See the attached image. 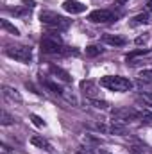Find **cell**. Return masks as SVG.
<instances>
[{
	"label": "cell",
	"mask_w": 152,
	"mask_h": 154,
	"mask_svg": "<svg viewBox=\"0 0 152 154\" xmlns=\"http://www.w3.org/2000/svg\"><path fill=\"white\" fill-rule=\"evenodd\" d=\"M41 52L43 54H50V56H68V54H77V50H72L68 47L63 45V41L59 36L47 34L45 38L41 39Z\"/></svg>",
	"instance_id": "obj_1"
},
{
	"label": "cell",
	"mask_w": 152,
	"mask_h": 154,
	"mask_svg": "<svg viewBox=\"0 0 152 154\" xmlns=\"http://www.w3.org/2000/svg\"><path fill=\"white\" fill-rule=\"evenodd\" d=\"M39 22L45 27L52 29V31H63V29H68V25H70L68 18H65V16H61L54 11H43L39 14Z\"/></svg>",
	"instance_id": "obj_2"
},
{
	"label": "cell",
	"mask_w": 152,
	"mask_h": 154,
	"mask_svg": "<svg viewBox=\"0 0 152 154\" xmlns=\"http://www.w3.org/2000/svg\"><path fill=\"white\" fill-rule=\"evenodd\" d=\"M100 86H104L106 90L122 93V91H129L132 88V82L127 77H122V75H106L100 79Z\"/></svg>",
	"instance_id": "obj_3"
},
{
	"label": "cell",
	"mask_w": 152,
	"mask_h": 154,
	"mask_svg": "<svg viewBox=\"0 0 152 154\" xmlns=\"http://www.w3.org/2000/svg\"><path fill=\"white\" fill-rule=\"evenodd\" d=\"M5 56H9L11 59L14 61H20V63H31L32 61V52L29 47H23V45H14V47H7L5 48Z\"/></svg>",
	"instance_id": "obj_4"
},
{
	"label": "cell",
	"mask_w": 152,
	"mask_h": 154,
	"mask_svg": "<svg viewBox=\"0 0 152 154\" xmlns=\"http://www.w3.org/2000/svg\"><path fill=\"white\" fill-rule=\"evenodd\" d=\"M116 18H120V13H114L111 9H95L88 14V20L93 23H108L114 22Z\"/></svg>",
	"instance_id": "obj_5"
},
{
	"label": "cell",
	"mask_w": 152,
	"mask_h": 154,
	"mask_svg": "<svg viewBox=\"0 0 152 154\" xmlns=\"http://www.w3.org/2000/svg\"><path fill=\"white\" fill-rule=\"evenodd\" d=\"M95 125H97L99 131L108 133V134H116V136L127 134V127L123 125V122H118V120H111V122H97Z\"/></svg>",
	"instance_id": "obj_6"
},
{
	"label": "cell",
	"mask_w": 152,
	"mask_h": 154,
	"mask_svg": "<svg viewBox=\"0 0 152 154\" xmlns=\"http://www.w3.org/2000/svg\"><path fill=\"white\" fill-rule=\"evenodd\" d=\"M138 113L140 111H136L132 108H114V109H111V116L114 120H118V122L134 120V118H138Z\"/></svg>",
	"instance_id": "obj_7"
},
{
	"label": "cell",
	"mask_w": 152,
	"mask_h": 154,
	"mask_svg": "<svg viewBox=\"0 0 152 154\" xmlns=\"http://www.w3.org/2000/svg\"><path fill=\"white\" fill-rule=\"evenodd\" d=\"M63 9L70 14H81L86 11V5L82 2H77V0H65L63 2Z\"/></svg>",
	"instance_id": "obj_8"
},
{
	"label": "cell",
	"mask_w": 152,
	"mask_h": 154,
	"mask_svg": "<svg viewBox=\"0 0 152 154\" xmlns=\"http://www.w3.org/2000/svg\"><path fill=\"white\" fill-rule=\"evenodd\" d=\"M2 95H4L7 100H11V102H22L20 91H18L16 88H13V86H2Z\"/></svg>",
	"instance_id": "obj_9"
},
{
	"label": "cell",
	"mask_w": 152,
	"mask_h": 154,
	"mask_svg": "<svg viewBox=\"0 0 152 154\" xmlns=\"http://www.w3.org/2000/svg\"><path fill=\"white\" fill-rule=\"evenodd\" d=\"M81 90H82L84 95H88L90 99H97V95H99V88H97V84L91 82V81H82V82H81Z\"/></svg>",
	"instance_id": "obj_10"
},
{
	"label": "cell",
	"mask_w": 152,
	"mask_h": 154,
	"mask_svg": "<svg viewBox=\"0 0 152 154\" xmlns=\"http://www.w3.org/2000/svg\"><path fill=\"white\" fill-rule=\"evenodd\" d=\"M102 41L108 43V45H111V47H123L127 43V39L123 38V36H120V34H104Z\"/></svg>",
	"instance_id": "obj_11"
},
{
	"label": "cell",
	"mask_w": 152,
	"mask_h": 154,
	"mask_svg": "<svg viewBox=\"0 0 152 154\" xmlns=\"http://www.w3.org/2000/svg\"><path fill=\"white\" fill-rule=\"evenodd\" d=\"M50 72H52V75L56 77L57 81H63V82H72V75H70L66 70H63L61 66L50 65Z\"/></svg>",
	"instance_id": "obj_12"
},
{
	"label": "cell",
	"mask_w": 152,
	"mask_h": 154,
	"mask_svg": "<svg viewBox=\"0 0 152 154\" xmlns=\"http://www.w3.org/2000/svg\"><path fill=\"white\" fill-rule=\"evenodd\" d=\"M31 143L34 145V147H38L41 151H47V152H52V145L43 138V136H32L31 138Z\"/></svg>",
	"instance_id": "obj_13"
},
{
	"label": "cell",
	"mask_w": 152,
	"mask_h": 154,
	"mask_svg": "<svg viewBox=\"0 0 152 154\" xmlns=\"http://www.w3.org/2000/svg\"><path fill=\"white\" fill-rule=\"evenodd\" d=\"M141 23H145V25L150 23V14L149 13H141V14L132 18V25H141Z\"/></svg>",
	"instance_id": "obj_14"
},
{
	"label": "cell",
	"mask_w": 152,
	"mask_h": 154,
	"mask_svg": "<svg viewBox=\"0 0 152 154\" xmlns=\"http://www.w3.org/2000/svg\"><path fill=\"white\" fill-rule=\"evenodd\" d=\"M0 25H2V29H4V31L11 32L13 36H20V31H18V29H16V27H14L9 20H2V22H0Z\"/></svg>",
	"instance_id": "obj_15"
},
{
	"label": "cell",
	"mask_w": 152,
	"mask_h": 154,
	"mask_svg": "<svg viewBox=\"0 0 152 154\" xmlns=\"http://www.w3.org/2000/svg\"><path fill=\"white\" fill-rule=\"evenodd\" d=\"M102 50H104V48H100L99 45H88V47H86V56H88V57H95V56L102 54Z\"/></svg>",
	"instance_id": "obj_16"
},
{
	"label": "cell",
	"mask_w": 152,
	"mask_h": 154,
	"mask_svg": "<svg viewBox=\"0 0 152 154\" xmlns=\"http://www.w3.org/2000/svg\"><path fill=\"white\" fill-rule=\"evenodd\" d=\"M0 124L2 125H11V124H14V116L9 115L5 109H2V113H0Z\"/></svg>",
	"instance_id": "obj_17"
},
{
	"label": "cell",
	"mask_w": 152,
	"mask_h": 154,
	"mask_svg": "<svg viewBox=\"0 0 152 154\" xmlns=\"http://www.w3.org/2000/svg\"><path fill=\"white\" fill-rule=\"evenodd\" d=\"M138 118H140L143 124L152 125V111H149V109H141V111L138 113Z\"/></svg>",
	"instance_id": "obj_18"
},
{
	"label": "cell",
	"mask_w": 152,
	"mask_h": 154,
	"mask_svg": "<svg viewBox=\"0 0 152 154\" xmlns=\"http://www.w3.org/2000/svg\"><path fill=\"white\" fill-rule=\"evenodd\" d=\"M147 54H150V50H149V48H138V50H134V52H131V54L127 56V61L131 63V61H134L138 56H147Z\"/></svg>",
	"instance_id": "obj_19"
},
{
	"label": "cell",
	"mask_w": 152,
	"mask_h": 154,
	"mask_svg": "<svg viewBox=\"0 0 152 154\" xmlns=\"http://www.w3.org/2000/svg\"><path fill=\"white\" fill-rule=\"evenodd\" d=\"M90 104L97 109H109V104L106 100H100V99H90Z\"/></svg>",
	"instance_id": "obj_20"
},
{
	"label": "cell",
	"mask_w": 152,
	"mask_h": 154,
	"mask_svg": "<svg viewBox=\"0 0 152 154\" xmlns=\"http://www.w3.org/2000/svg\"><path fill=\"white\" fill-rule=\"evenodd\" d=\"M138 77H140V81H143V82H150V84H152V68L141 70Z\"/></svg>",
	"instance_id": "obj_21"
},
{
	"label": "cell",
	"mask_w": 152,
	"mask_h": 154,
	"mask_svg": "<svg viewBox=\"0 0 152 154\" xmlns=\"http://www.w3.org/2000/svg\"><path fill=\"white\" fill-rule=\"evenodd\" d=\"M31 122H32V124H34V125H36V127H45V125H47V124H45V120H43V118H41V116L34 115V113H32V115H31Z\"/></svg>",
	"instance_id": "obj_22"
},
{
	"label": "cell",
	"mask_w": 152,
	"mask_h": 154,
	"mask_svg": "<svg viewBox=\"0 0 152 154\" xmlns=\"http://www.w3.org/2000/svg\"><path fill=\"white\" fill-rule=\"evenodd\" d=\"M140 100H143L145 104L152 106V93H150V91H147V93H141V95H140Z\"/></svg>",
	"instance_id": "obj_23"
},
{
	"label": "cell",
	"mask_w": 152,
	"mask_h": 154,
	"mask_svg": "<svg viewBox=\"0 0 152 154\" xmlns=\"http://www.w3.org/2000/svg\"><path fill=\"white\" fill-rule=\"evenodd\" d=\"M0 154H14V151H13L11 147H7L5 143H2V145H0Z\"/></svg>",
	"instance_id": "obj_24"
},
{
	"label": "cell",
	"mask_w": 152,
	"mask_h": 154,
	"mask_svg": "<svg viewBox=\"0 0 152 154\" xmlns=\"http://www.w3.org/2000/svg\"><path fill=\"white\" fill-rule=\"evenodd\" d=\"M77 154H93V152L88 147H81V149H77Z\"/></svg>",
	"instance_id": "obj_25"
},
{
	"label": "cell",
	"mask_w": 152,
	"mask_h": 154,
	"mask_svg": "<svg viewBox=\"0 0 152 154\" xmlns=\"http://www.w3.org/2000/svg\"><path fill=\"white\" fill-rule=\"evenodd\" d=\"M147 38H149V36H138V38H136V45H141V43H145V41H147Z\"/></svg>",
	"instance_id": "obj_26"
},
{
	"label": "cell",
	"mask_w": 152,
	"mask_h": 154,
	"mask_svg": "<svg viewBox=\"0 0 152 154\" xmlns=\"http://www.w3.org/2000/svg\"><path fill=\"white\" fill-rule=\"evenodd\" d=\"M127 2H129V0H114L116 5H123V4H127Z\"/></svg>",
	"instance_id": "obj_27"
},
{
	"label": "cell",
	"mask_w": 152,
	"mask_h": 154,
	"mask_svg": "<svg viewBox=\"0 0 152 154\" xmlns=\"http://www.w3.org/2000/svg\"><path fill=\"white\" fill-rule=\"evenodd\" d=\"M147 9H149V11H152V0H149V4H147Z\"/></svg>",
	"instance_id": "obj_28"
},
{
	"label": "cell",
	"mask_w": 152,
	"mask_h": 154,
	"mask_svg": "<svg viewBox=\"0 0 152 154\" xmlns=\"http://www.w3.org/2000/svg\"><path fill=\"white\" fill-rule=\"evenodd\" d=\"M99 154H113V152H109V151H100Z\"/></svg>",
	"instance_id": "obj_29"
}]
</instances>
